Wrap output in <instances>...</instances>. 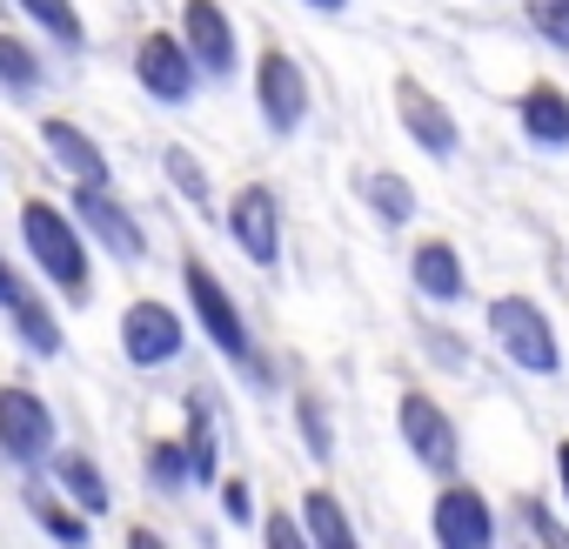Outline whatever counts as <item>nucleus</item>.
Wrapping results in <instances>:
<instances>
[{
    "instance_id": "72a5a7b5",
    "label": "nucleus",
    "mask_w": 569,
    "mask_h": 549,
    "mask_svg": "<svg viewBox=\"0 0 569 549\" xmlns=\"http://www.w3.org/2000/svg\"><path fill=\"white\" fill-rule=\"evenodd\" d=\"M128 549H168V536L148 529V522H134V529H128Z\"/></svg>"
},
{
    "instance_id": "9d476101",
    "label": "nucleus",
    "mask_w": 569,
    "mask_h": 549,
    "mask_svg": "<svg viewBox=\"0 0 569 549\" xmlns=\"http://www.w3.org/2000/svg\"><path fill=\"white\" fill-rule=\"evenodd\" d=\"M68 214H74V228L88 234V248L114 254L121 268L148 261V228L134 221V208H128L114 188H68Z\"/></svg>"
},
{
    "instance_id": "b1692460",
    "label": "nucleus",
    "mask_w": 569,
    "mask_h": 549,
    "mask_svg": "<svg viewBox=\"0 0 569 549\" xmlns=\"http://www.w3.org/2000/svg\"><path fill=\"white\" fill-rule=\"evenodd\" d=\"M356 188H362V201H369V214H376L382 228H409L416 208H422V201H416V181L396 174V168H369Z\"/></svg>"
},
{
    "instance_id": "39448f33",
    "label": "nucleus",
    "mask_w": 569,
    "mask_h": 549,
    "mask_svg": "<svg viewBox=\"0 0 569 549\" xmlns=\"http://www.w3.org/2000/svg\"><path fill=\"white\" fill-rule=\"evenodd\" d=\"M396 436H402V449L416 456V469H422L429 482L462 476V429H456V416H449L429 389H402V402H396Z\"/></svg>"
},
{
    "instance_id": "7ed1b4c3",
    "label": "nucleus",
    "mask_w": 569,
    "mask_h": 549,
    "mask_svg": "<svg viewBox=\"0 0 569 549\" xmlns=\"http://www.w3.org/2000/svg\"><path fill=\"white\" fill-rule=\"evenodd\" d=\"M181 296H188V329H201V342H208L228 369H241V362L254 356V329H248L234 289L221 282L201 254H181Z\"/></svg>"
},
{
    "instance_id": "a878e982",
    "label": "nucleus",
    "mask_w": 569,
    "mask_h": 549,
    "mask_svg": "<svg viewBox=\"0 0 569 549\" xmlns=\"http://www.w3.org/2000/svg\"><path fill=\"white\" fill-rule=\"evenodd\" d=\"M161 174H168V188H174L181 201H194V208H214V181H208V161H201L188 141H168V148H161Z\"/></svg>"
},
{
    "instance_id": "423d86ee",
    "label": "nucleus",
    "mask_w": 569,
    "mask_h": 549,
    "mask_svg": "<svg viewBox=\"0 0 569 549\" xmlns=\"http://www.w3.org/2000/svg\"><path fill=\"white\" fill-rule=\"evenodd\" d=\"M54 449H61V422L48 396L28 382H0V462L28 476V469H48Z\"/></svg>"
},
{
    "instance_id": "e433bc0d",
    "label": "nucleus",
    "mask_w": 569,
    "mask_h": 549,
    "mask_svg": "<svg viewBox=\"0 0 569 549\" xmlns=\"http://www.w3.org/2000/svg\"><path fill=\"white\" fill-rule=\"evenodd\" d=\"M14 274H21V268L8 261V248H0V296H8V282H14Z\"/></svg>"
},
{
    "instance_id": "cd10ccee",
    "label": "nucleus",
    "mask_w": 569,
    "mask_h": 549,
    "mask_svg": "<svg viewBox=\"0 0 569 549\" xmlns=\"http://www.w3.org/2000/svg\"><path fill=\"white\" fill-rule=\"evenodd\" d=\"M509 516H516V529L529 536V549H569L562 516H556V509H542L536 496H516V509H509Z\"/></svg>"
},
{
    "instance_id": "f03ea898",
    "label": "nucleus",
    "mask_w": 569,
    "mask_h": 549,
    "mask_svg": "<svg viewBox=\"0 0 569 549\" xmlns=\"http://www.w3.org/2000/svg\"><path fill=\"white\" fill-rule=\"evenodd\" d=\"M482 329H489V342L509 356V369H522V376H536V382L562 376V336H556V316H549L536 296H489Z\"/></svg>"
},
{
    "instance_id": "20e7f679",
    "label": "nucleus",
    "mask_w": 569,
    "mask_h": 549,
    "mask_svg": "<svg viewBox=\"0 0 569 549\" xmlns=\"http://www.w3.org/2000/svg\"><path fill=\"white\" fill-rule=\"evenodd\" d=\"M248 81H254V114H261V128H268L274 141H296V134L309 128V114H316V81H309V68H302L289 48L268 41V48L254 54Z\"/></svg>"
},
{
    "instance_id": "f704fd0d",
    "label": "nucleus",
    "mask_w": 569,
    "mask_h": 549,
    "mask_svg": "<svg viewBox=\"0 0 569 549\" xmlns=\"http://www.w3.org/2000/svg\"><path fill=\"white\" fill-rule=\"evenodd\" d=\"M556 489H562V509H569V442H556Z\"/></svg>"
},
{
    "instance_id": "f3484780",
    "label": "nucleus",
    "mask_w": 569,
    "mask_h": 549,
    "mask_svg": "<svg viewBox=\"0 0 569 549\" xmlns=\"http://www.w3.org/2000/svg\"><path fill=\"white\" fill-rule=\"evenodd\" d=\"M21 509L34 516V529H41L54 549H94V522L48 482V469H28V476H21Z\"/></svg>"
},
{
    "instance_id": "f257e3e1",
    "label": "nucleus",
    "mask_w": 569,
    "mask_h": 549,
    "mask_svg": "<svg viewBox=\"0 0 569 549\" xmlns=\"http://www.w3.org/2000/svg\"><path fill=\"white\" fill-rule=\"evenodd\" d=\"M21 248L41 274V289L61 296L68 309H81L94 296V248H88V234L74 228V214L61 201H48V194L21 201Z\"/></svg>"
},
{
    "instance_id": "0eeeda50",
    "label": "nucleus",
    "mask_w": 569,
    "mask_h": 549,
    "mask_svg": "<svg viewBox=\"0 0 569 549\" xmlns=\"http://www.w3.org/2000/svg\"><path fill=\"white\" fill-rule=\"evenodd\" d=\"M221 228H228V241L241 248L248 268H261V274L281 268L289 234H281V194H274L268 181H241V188L228 194V208H221Z\"/></svg>"
},
{
    "instance_id": "393cba45",
    "label": "nucleus",
    "mask_w": 569,
    "mask_h": 549,
    "mask_svg": "<svg viewBox=\"0 0 569 549\" xmlns=\"http://www.w3.org/2000/svg\"><path fill=\"white\" fill-rule=\"evenodd\" d=\"M141 476H148L154 496H188V489H194V469H188L181 436H154V442L141 449Z\"/></svg>"
},
{
    "instance_id": "473e14b6",
    "label": "nucleus",
    "mask_w": 569,
    "mask_h": 549,
    "mask_svg": "<svg viewBox=\"0 0 569 549\" xmlns=\"http://www.w3.org/2000/svg\"><path fill=\"white\" fill-rule=\"evenodd\" d=\"M422 349H429L442 369H462V362H469V349H462V342H449L442 329H422Z\"/></svg>"
},
{
    "instance_id": "c9c22d12",
    "label": "nucleus",
    "mask_w": 569,
    "mask_h": 549,
    "mask_svg": "<svg viewBox=\"0 0 569 549\" xmlns=\"http://www.w3.org/2000/svg\"><path fill=\"white\" fill-rule=\"evenodd\" d=\"M309 14H349V0H302Z\"/></svg>"
},
{
    "instance_id": "dca6fc26",
    "label": "nucleus",
    "mask_w": 569,
    "mask_h": 549,
    "mask_svg": "<svg viewBox=\"0 0 569 549\" xmlns=\"http://www.w3.org/2000/svg\"><path fill=\"white\" fill-rule=\"evenodd\" d=\"M409 289H416L429 309L469 302V261H462V248H456L449 234H422V241L409 248Z\"/></svg>"
},
{
    "instance_id": "bb28decb",
    "label": "nucleus",
    "mask_w": 569,
    "mask_h": 549,
    "mask_svg": "<svg viewBox=\"0 0 569 549\" xmlns=\"http://www.w3.org/2000/svg\"><path fill=\"white\" fill-rule=\"evenodd\" d=\"M296 436H302V456L309 462H336V416H329V402L316 389L296 396Z\"/></svg>"
},
{
    "instance_id": "1a4fd4ad",
    "label": "nucleus",
    "mask_w": 569,
    "mask_h": 549,
    "mask_svg": "<svg viewBox=\"0 0 569 549\" xmlns=\"http://www.w3.org/2000/svg\"><path fill=\"white\" fill-rule=\"evenodd\" d=\"M114 342H121L128 369H168L188 349V316L174 302H161V296H134L121 309V322H114Z\"/></svg>"
},
{
    "instance_id": "2eb2a0df",
    "label": "nucleus",
    "mask_w": 569,
    "mask_h": 549,
    "mask_svg": "<svg viewBox=\"0 0 569 549\" xmlns=\"http://www.w3.org/2000/svg\"><path fill=\"white\" fill-rule=\"evenodd\" d=\"M34 134H41L48 161L68 174V188H114L108 148H101V141H94L81 121H68V114H41V121H34Z\"/></svg>"
},
{
    "instance_id": "ddd939ff",
    "label": "nucleus",
    "mask_w": 569,
    "mask_h": 549,
    "mask_svg": "<svg viewBox=\"0 0 569 549\" xmlns=\"http://www.w3.org/2000/svg\"><path fill=\"white\" fill-rule=\"evenodd\" d=\"M396 121H402V134L416 141V154H429L436 168L462 154V121H456V114H449V101H442V94H429L416 74H402V81H396Z\"/></svg>"
},
{
    "instance_id": "a211bd4d",
    "label": "nucleus",
    "mask_w": 569,
    "mask_h": 549,
    "mask_svg": "<svg viewBox=\"0 0 569 549\" xmlns=\"http://www.w3.org/2000/svg\"><path fill=\"white\" fill-rule=\"evenodd\" d=\"M516 128L542 154H569V88L562 81H529L516 94Z\"/></svg>"
},
{
    "instance_id": "412c9836",
    "label": "nucleus",
    "mask_w": 569,
    "mask_h": 549,
    "mask_svg": "<svg viewBox=\"0 0 569 549\" xmlns=\"http://www.w3.org/2000/svg\"><path fill=\"white\" fill-rule=\"evenodd\" d=\"M296 516H302V536H309V549H362V529H356L349 502H342L329 482H322V489H302Z\"/></svg>"
},
{
    "instance_id": "c756f323",
    "label": "nucleus",
    "mask_w": 569,
    "mask_h": 549,
    "mask_svg": "<svg viewBox=\"0 0 569 549\" xmlns=\"http://www.w3.org/2000/svg\"><path fill=\"white\" fill-rule=\"evenodd\" d=\"M254 529H261V549H309V536H302V516H296V509H268Z\"/></svg>"
},
{
    "instance_id": "6ab92c4d",
    "label": "nucleus",
    "mask_w": 569,
    "mask_h": 549,
    "mask_svg": "<svg viewBox=\"0 0 569 549\" xmlns=\"http://www.w3.org/2000/svg\"><path fill=\"white\" fill-rule=\"evenodd\" d=\"M221 442H228V416L214 409L208 389H188V429H181V449H188L194 489H214V482H221Z\"/></svg>"
},
{
    "instance_id": "4468645a",
    "label": "nucleus",
    "mask_w": 569,
    "mask_h": 549,
    "mask_svg": "<svg viewBox=\"0 0 569 549\" xmlns=\"http://www.w3.org/2000/svg\"><path fill=\"white\" fill-rule=\"evenodd\" d=\"M0 316H8V336H14L34 362H54V356L68 349L54 296H48L41 282H28V274H14V282H8V296H0Z\"/></svg>"
},
{
    "instance_id": "c85d7f7f",
    "label": "nucleus",
    "mask_w": 569,
    "mask_h": 549,
    "mask_svg": "<svg viewBox=\"0 0 569 549\" xmlns=\"http://www.w3.org/2000/svg\"><path fill=\"white\" fill-rule=\"evenodd\" d=\"M522 8V21H529V34L542 41V48H556V54H569V0H516Z\"/></svg>"
},
{
    "instance_id": "7c9ffc66",
    "label": "nucleus",
    "mask_w": 569,
    "mask_h": 549,
    "mask_svg": "<svg viewBox=\"0 0 569 549\" xmlns=\"http://www.w3.org/2000/svg\"><path fill=\"white\" fill-rule=\"evenodd\" d=\"M214 496H221V516H228L234 529L261 522V516H254V496H248V482H241V476H221V482H214Z\"/></svg>"
},
{
    "instance_id": "4be33fe9",
    "label": "nucleus",
    "mask_w": 569,
    "mask_h": 549,
    "mask_svg": "<svg viewBox=\"0 0 569 549\" xmlns=\"http://www.w3.org/2000/svg\"><path fill=\"white\" fill-rule=\"evenodd\" d=\"M48 81H54V61H48L28 34H8V28H0V94H8V101H34Z\"/></svg>"
},
{
    "instance_id": "f8f14e48",
    "label": "nucleus",
    "mask_w": 569,
    "mask_h": 549,
    "mask_svg": "<svg viewBox=\"0 0 569 549\" xmlns=\"http://www.w3.org/2000/svg\"><path fill=\"white\" fill-rule=\"evenodd\" d=\"M181 48L188 61L201 68V81H234L241 74V34H234V14L221 0H181Z\"/></svg>"
},
{
    "instance_id": "9b49d317",
    "label": "nucleus",
    "mask_w": 569,
    "mask_h": 549,
    "mask_svg": "<svg viewBox=\"0 0 569 549\" xmlns=\"http://www.w3.org/2000/svg\"><path fill=\"white\" fill-rule=\"evenodd\" d=\"M134 88H141L154 108H188V101L201 94V68L188 61L181 34L154 28V34L134 41Z\"/></svg>"
},
{
    "instance_id": "2f4dec72",
    "label": "nucleus",
    "mask_w": 569,
    "mask_h": 549,
    "mask_svg": "<svg viewBox=\"0 0 569 549\" xmlns=\"http://www.w3.org/2000/svg\"><path fill=\"white\" fill-rule=\"evenodd\" d=\"M234 376H241V382H248L254 396H268V389H281V369L268 362V349H261V342H254V356H248V362H241Z\"/></svg>"
},
{
    "instance_id": "aec40b11",
    "label": "nucleus",
    "mask_w": 569,
    "mask_h": 549,
    "mask_svg": "<svg viewBox=\"0 0 569 549\" xmlns=\"http://www.w3.org/2000/svg\"><path fill=\"white\" fill-rule=\"evenodd\" d=\"M48 482L88 516V522H101L108 509H114V482H108V469H101V456H88V449H54V462H48Z\"/></svg>"
},
{
    "instance_id": "6e6552de",
    "label": "nucleus",
    "mask_w": 569,
    "mask_h": 549,
    "mask_svg": "<svg viewBox=\"0 0 569 549\" xmlns=\"http://www.w3.org/2000/svg\"><path fill=\"white\" fill-rule=\"evenodd\" d=\"M429 542L436 549H502V516L476 482L449 476L429 496Z\"/></svg>"
},
{
    "instance_id": "5701e85b",
    "label": "nucleus",
    "mask_w": 569,
    "mask_h": 549,
    "mask_svg": "<svg viewBox=\"0 0 569 549\" xmlns=\"http://www.w3.org/2000/svg\"><path fill=\"white\" fill-rule=\"evenodd\" d=\"M14 8H21V21H28L48 48H61V54H81V48H88V21H81L74 0H14Z\"/></svg>"
}]
</instances>
